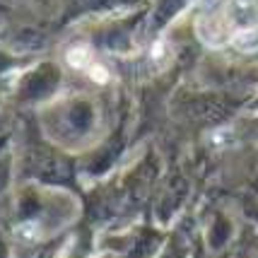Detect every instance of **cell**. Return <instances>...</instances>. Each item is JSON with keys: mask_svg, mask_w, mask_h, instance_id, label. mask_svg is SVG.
<instances>
[{"mask_svg": "<svg viewBox=\"0 0 258 258\" xmlns=\"http://www.w3.org/2000/svg\"><path fill=\"white\" fill-rule=\"evenodd\" d=\"M229 22L234 24L236 29H248V27H256L258 22V5L253 0H234L229 5L227 12Z\"/></svg>", "mask_w": 258, "mask_h": 258, "instance_id": "obj_1", "label": "cell"}, {"mask_svg": "<svg viewBox=\"0 0 258 258\" xmlns=\"http://www.w3.org/2000/svg\"><path fill=\"white\" fill-rule=\"evenodd\" d=\"M232 44L239 48V51H258V29L256 27H248V29H236L232 34Z\"/></svg>", "mask_w": 258, "mask_h": 258, "instance_id": "obj_2", "label": "cell"}, {"mask_svg": "<svg viewBox=\"0 0 258 258\" xmlns=\"http://www.w3.org/2000/svg\"><path fill=\"white\" fill-rule=\"evenodd\" d=\"M68 63L73 68H85L90 63V51L87 48H73V51H68Z\"/></svg>", "mask_w": 258, "mask_h": 258, "instance_id": "obj_3", "label": "cell"}]
</instances>
